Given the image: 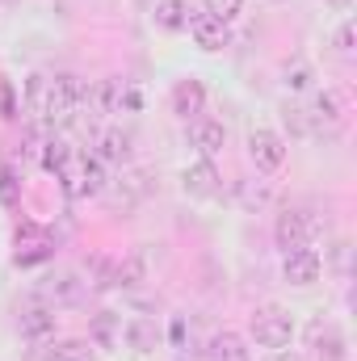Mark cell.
Segmentation results:
<instances>
[{
	"mask_svg": "<svg viewBox=\"0 0 357 361\" xmlns=\"http://www.w3.org/2000/svg\"><path fill=\"white\" fill-rule=\"evenodd\" d=\"M76 156V147L63 139V135H42V147H38V164L47 169V173H59L68 160Z\"/></svg>",
	"mask_w": 357,
	"mask_h": 361,
	"instance_id": "cell-20",
	"label": "cell"
},
{
	"mask_svg": "<svg viewBox=\"0 0 357 361\" xmlns=\"http://www.w3.org/2000/svg\"><path fill=\"white\" fill-rule=\"evenodd\" d=\"M85 101H89L97 114H122V109H135V105H139L135 89H131L126 80H118V76H105V80H97Z\"/></svg>",
	"mask_w": 357,
	"mask_h": 361,
	"instance_id": "cell-4",
	"label": "cell"
},
{
	"mask_svg": "<svg viewBox=\"0 0 357 361\" xmlns=\"http://www.w3.org/2000/svg\"><path fill=\"white\" fill-rule=\"evenodd\" d=\"M273 361H307V357H303V353H277Z\"/></svg>",
	"mask_w": 357,
	"mask_h": 361,
	"instance_id": "cell-32",
	"label": "cell"
},
{
	"mask_svg": "<svg viewBox=\"0 0 357 361\" xmlns=\"http://www.w3.org/2000/svg\"><path fill=\"white\" fill-rule=\"evenodd\" d=\"M114 265L118 261H109V257H92L89 265H85V277H89L85 286L89 290H114Z\"/></svg>",
	"mask_w": 357,
	"mask_h": 361,
	"instance_id": "cell-26",
	"label": "cell"
},
{
	"mask_svg": "<svg viewBox=\"0 0 357 361\" xmlns=\"http://www.w3.org/2000/svg\"><path fill=\"white\" fill-rule=\"evenodd\" d=\"M189 147L198 152V160H214L227 147V126L214 118H193L189 122Z\"/></svg>",
	"mask_w": 357,
	"mask_h": 361,
	"instance_id": "cell-7",
	"label": "cell"
},
{
	"mask_svg": "<svg viewBox=\"0 0 357 361\" xmlns=\"http://www.w3.org/2000/svg\"><path fill=\"white\" fill-rule=\"evenodd\" d=\"M85 290H89V286H85L76 273H59V277H55V286H51V298H55V302H76Z\"/></svg>",
	"mask_w": 357,
	"mask_h": 361,
	"instance_id": "cell-27",
	"label": "cell"
},
{
	"mask_svg": "<svg viewBox=\"0 0 357 361\" xmlns=\"http://www.w3.org/2000/svg\"><path fill=\"white\" fill-rule=\"evenodd\" d=\"M55 307H25L21 311V336L25 341H34V345H42V341H51L55 336Z\"/></svg>",
	"mask_w": 357,
	"mask_h": 361,
	"instance_id": "cell-16",
	"label": "cell"
},
{
	"mask_svg": "<svg viewBox=\"0 0 357 361\" xmlns=\"http://www.w3.org/2000/svg\"><path fill=\"white\" fill-rule=\"evenodd\" d=\"M181 189L189 193V197H219L223 193V177H219V169H214V160H198V164H189L185 173H181Z\"/></svg>",
	"mask_w": 357,
	"mask_h": 361,
	"instance_id": "cell-11",
	"label": "cell"
},
{
	"mask_svg": "<svg viewBox=\"0 0 357 361\" xmlns=\"http://www.w3.org/2000/svg\"><path fill=\"white\" fill-rule=\"evenodd\" d=\"M42 361H97V349H92V341L63 336V341H51L42 349Z\"/></svg>",
	"mask_w": 357,
	"mask_h": 361,
	"instance_id": "cell-19",
	"label": "cell"
},
{
	"mask_svg": "<svg viewBox=\"0 0 357 361\" xmlns=\"http://www.w3.org/2000/svg\"><path fill=\"white\" fill-rule=\"evenodd\" d=\"M282 118H286V126H290L294 135H303V139H324V135H320V126L311 122L307 105H286V109H282Z\"/></svg>",
	"mask_w": 357,
	"mask_h": 361,
	"instance_id": "cell-25",
	"label": "cell"
},
{
	"mask_svg": "<svg viewBox=\"0 0 357 361\" xmlns=\"http://www.w3.org/2000/svg\"><path fill=\"white\" fill-rule=\"evenodd\" d=\"M25 109L51 130V76H42V72H34L30 80H25Z\"/></svg>",
	"mask_w": 357,
	"mask_h": 361,
	"instance_id": "cell-17",
	"label": "cell"
},
{
	"mask_svg": "<svg viewBox=\"0 0 357 361\" xmlns=\"http://www.w3.org/2000/svg\"><path fill=\"white\" fill-rule=\"evenodd\" d=\"M55 180H59V189H63V197H72V202H85V197H97V193H105V164L97 160V156H72L59 173H55Z\"/></svg>",
	"mask_w": 357,
	"mask_h": 361,
	"instance_id": "cell-1",
	"label": "cell"
},
{
	"mask_svg": "<svg viewBox=\"0 0 357 361\" xmlns=\"http://www.w3.org/2000/svg\"><path fill=\"white\" fill-rule=\"evenodd\" d=\"M47 257H51V240L38 227H25L17 235V265H34V261H47Z\"/></svg>",
	"mask_w": 357,
	"mask_h": 361,
	"instance_id": "cell-22",
	"label": "cell"
},
{
	"mask_svg": "<svg viewBox=\"0 0 357 361\" xmlns=\"http://www.w3.org/2000/svg\"><path fill=\"white\" fill-rule=\"evenodd\" d=\"M353 34H357L353 17H345V21L337 25V38H332V42H337V55H341V59H353V55H357V47H353Z\"/></svg>",
	"mask_w": 357,
	"mask_h": 361,
	"instance_id": "cell-31",
	"label": "cell"
},
{
	"mask_svg": "<svg viewBox=\"0 0 357 361\" xmlns=\"http://www.w3.org/2000/svg\"><path fill=\"white\" fill-rule=\"evenodd\" d=\"M320 273H324V261H320L315 248H290L286 261H282V277L290 286H315Z\"/></svg>",
	"mask_w": 357,
	"mask_h": 361,
	"instance_id": "cell-8",
	"label": "cell"
},
{
	"mask_svg": "<svg viewBox=\"0 0 357 361\" xmlns=\"http://www.w3.org/2000/svg\"><path fill=\"white\" fill-rule=\"evenodd\" d=\"M135 147V135L131 130H122V126H109V130H101V139H97V160L101 164H131V152Z\"/></svg>",
	"mask_w": 357,
	"mask_h": 361,
	"instance_id": "cell-12",
	"label": "cell"
},
{
	"mask_svg": "<svg viewBox=\"0 0 357 361\" xmlns=\"http://www.w3.org/2000/svg\"><path fill=\"white\" fill-rule=\"evenodd\" d=\"M236 202L244 206V210H265L269 202H273V185L261 177H244L236 180Z\"/></svg>",
	"mask_w": 357,
	"mask_h": 361,
	"instance_id": "cell-21",
	"label": "cell"
},
{
	"mask_svg": "<svg viewBox=\"0 0 357 361\" xmlns=\"http://www.w3.org/2000/svg\"><path fill=\"white\" fill-rule=\"evenodd\" d=\"M307 114H311V122L320 126V135H337V126H341V118H345V105H341L337 92H315L311 105H307Z\"/></svg>",
	"mask_w": 357,
	"mask_h": 361,
	"instance_id": "cell-15",
	"label": "cell"
},
{
	"mask_svg": "<svg viewBox=\"0 0 357 361\" xmlns=\"http://www.w3.org/2000/svg\"><path fill=\"white\" fill-rule=\"evenodd\" d=\"M122 341H126L135 353H156V345L164 341V332H160V324H156V319L135 315V319H126V324H122Z\"/></svg>",
	"mask_w": 357,
	"mask_h": 361,
	"instance_id": "cell-13",
	"label": "cell"
},
{
	"mask_svg": "<svg viewBox=\"0 0 357 361\" xmlns=\"http://www.w3.org/2000/svg\"><path fill=\"white\" fill-rule=\"evenodd\" d=\"M181 361H189V357H181Z\"/></svg>",
	"mask_w": 357,
	"mask_h": 361,
	"instance_id": "cell-34",
	"label": "cell"
},
{
	"mask_svg": "<svg viewBox=\"0 0 357 361\" xmlns=\"http://www.w3.org/2000/svg\"><path fill=\"white\" fill-rule=\"evenodd\" d=\"M248 160L257 164V173H277L286 164V139L277 130H253L248 135Z\"/></svg>",
	"mask_w": 357,
	"mask_h": 361,
	"instance_id": "cell-5",
	"label": "cell"
},
{
	"mask_svg": "<svg viewBox=\"0 0 357 361\" xmlns=\"http://www.w3.org/2000/svg\"><path fill=\"white\" fill-rule=\"evenodd\" d=\"M206 361H253V353H248V341L240 332L223 328L206 341Z\"/></svg>",
	"mask_w": 357,
	"mask_h": 361,
	"instance_id": "cell-14",
	"label": "cell"
},
{
	"mask_svg": "<svg viewBox=\"0 0 357 361\" xmlns=\"http://www.w3.org/2000/svg\"><path fill=\"white\" fill-rule=\"evenodd\" d=\"M248 332L261 349H286L290 336H294V319L282 307H257L253 319H248Z\"/></svg>",
	"mask_w": 357,
	"mask_h": 361,
	"instance_id": "cell-2",
	"label": "cell"
},
{
	"mask_svg": "<svg viewBox=\"0 0 357 361\" xmlns=\"http://www.w3.org/2000/svg\"><path fill=\"white\" fill-rule=\"evenodd\" d=\"M0 202H4L8 210H17V202H21V180L13 173V164L0 169Z\"/></svg>",
	"mask_w": 357,
	"mask_h": 361,
	"instance_id": "cell-30",
	"label": "cell"
},
{
	"mask_svg": "<svg viewBox=\"0 0 357 361\" xmlns=\"http://www.w3.org/2000/svg\"><path fill=\"white\" fill-rule=\"evenodd\" d=\"M169 105H173V114H177L181 122H193V118H202V109H206V85L198 80V76H185L173 85L169 92Z\"/></svg>",
	"mask_w": 357,
	"mask_h": 361,
	"instance_id": "cell-9",
	"label": "cell"
},
{
	"mask_svg": "<svg viewBox=\"0 0 357 361\" xmlns=\"http://www.w3.org/2000/svg\"><path fill=\"white\" fill-rule=\"evenodd\" d=\"M202 4H206L202 13H210V17L223 21V25H231V21L244 13V0H202Z\"/></svg>",
	"mask_w": 357,
	"mask_h": 361,
	"instance_id": "cell-29",
	"label": "cell"
},
{
	"mask_svg": "<svg viewBox=\"0 0 357 361\" xmlns=\"http://www.w3.org/2000/svg\"><path fill=\"white\" fill-rule=\"evenodd\" d=\"M189 13H193V8H189L185 0H160L152 17H156V25H160V30L177 34V30H185V25H189Z\"/></svg>",
	"mask_w": 357,
	"mask_h": 361,
	"instance_id": "cell-23",
	"label": "cell"
},
{
	"mask_svg": "<svg viewBox=\"0 0 357 361\" xmlns=\"http://www.w3.org/2000/svg\"><path fill=\"white\" fill-rule=\"evenodd\" d=\"M307 341H311V349H315V357L320 361H345L349 357L345 332H341L337 324H328V319H315V324L307 328Z\"/></svg>",
	"mask_w": 357,
	"mask_h": 361,
	"instance_id": "cell-10",
	"label": "cell"
},
{
	"mask_svg": "<svg viewBox=\"0 0 357 361\" xmlns=\"http://www.w3.org/2000/svg\"><path fill=\"white\" fill-rule=\"evenodd\" d=\"M328 4H337V8H349V0H328Z\"/></svg>",
	"mask_w": 357,
	"mask_h": 361,
	"instance_id": "cell-33",
	"label": "cell"
},
{
	"mask_svg": "<svg viewBox=\"0 0 357 361\" xmlns=\"http://www.w3.org/2000/svg\"><path fill=\"white\" fill-rule=\"evenodd\" d=\"M315 235H320V223H315L307 210H282L277 223H273V240H277L282 252H290V248H311Z\"/></svg>",
	"mask_w": 357,
	"mask_h": 361,
	"instance_id": "cell-3",
	"label": "cell"
},
{
	"mask_svg": "<svg viewBox=\"0 0 357 361\" xmlns=\"http://www.w3.org/2000/svg\"><path fill=\"white\" fill-rule=\"evenodd\" d=\"M189 38H193V47L198 51H223V47H231V25H223V21H214L210 13H189Z\"/></svg>",
	"mask_w": 357,
	"mask_h": 361,
	"instance_id": "cell-6",
	"label": "cell"
},
{
	"mask_svg": "<svg viewBox=\"0 0 357 361\" xmlns=\"http://www.w3.org/2000/svg\"><path fill=\"white\" fill-rule=\"evenodd\" d=\"M143 281H147V261H143L139 252H131V257H122V261L114 265V286L135 290V286H143Z\"/></svg>",
	"mask_w": 357,
	"mask_h": 361,
	"instance_id": "cell-24",
	"label": "cell"
},
{
	"mask_svg": "<svg viewBox=\"0 0 357 361\" xmlns=\"http://www.w3.org/2000/svg\"><path fill=\"white\" fill-rule=\"evenodd\" d=\"M89 341H92V349H114V345H122V315L97 311L92 324H89Z\"/></svg>",
	"mask_w": 357,
	"mask_h": 361,
	"instance_id": "cell-18",
	"label": "cell"
},
{
	"mask_svg": "<svg viewBox=\"0 0 357 361\" xmlns=\"http://www.w3.org/2000/svg\"><path fill=\"white\" fill-rule=\"evenodd\" d=\"M311 80H315V72H311V63H303V59H294V63H286V89L290 92H307L311 89Z\"/></svg>",
	"mask_w": 357,
	"mask_h": 361,
	"instance_id": "cell-28",
	"label": "cell"
}]
</instances>
